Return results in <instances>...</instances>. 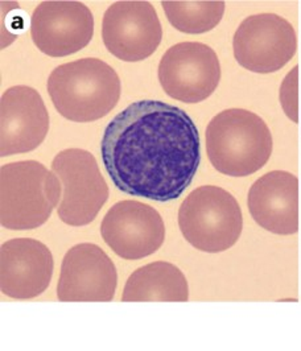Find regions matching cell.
I'll return each instance as SVG.
<instances>
[{"instance_id":"obj_1","label":"cell","mask_w":301,"mask_h":351,"mask_svg":"<svg viewBox=\"0 0 301 351\" xmlns=\"http://www.w3.org/2000/svg\"><path fill=\"white\" fill-rule=\"evenodd\" d=\"M101 154L121 192L168 202L192 184L201 161V141L195 122L182 108L139 101L107 124Z\"/></svg>"},{"instance_id":"obj_7","label":"cell","mask_w":301,"mask_h":351,"mask_svg":"<svg viewBox=\"0 0 301 351\" xmlns=\"http://www.w3.org/2000/svg\"><path fill=\"white\" fill-rule=\"evenodd\" d=\"M232 49L242 68L268 74L280 71L293 58L298 51V36L292 24L279 15H252L238 27Z\"/></svg>"},{"instance_id":"obj_12","label":"cell","mask_w":301,"mask_h":351,"mask_svg":"<svg viewBox=\"0 0 301 351\" xmlns=\"http://www.w3.org/2000/svg\"><path fill=\"white\" fill-rule=\"evenodd\" d=\"M49 114L41 95L29 86H12L0 101L1 158L27 154L45 141Z\"/></svg>"},{"instance_id":"obj_16","label":"cell","mask_w":301,"mask_h":351,"mask_svg":"<svg viewBox=\"0 0 301 351\" xmlns=\"http://www.w3.org/2000/svg\"><path fill=\"white\" fill-rule=\"evenodd\" d=\"M189 299L185 275L167 262L147 264L125 282L122 301H181Z\"/></svg>"},{"instance_id":"obj_6","label":"cell","mask_w":301,"mask_h":351,"mask_svg":"<svg viewBox=\"0 0 301 351\" xmlns=\"http://www.w3.org/2000/svg\"><path fill=\"white\" fill-rule=\"evenodd\" d=\"M52 171L62 184L60 219L75 228L91 223L110 195L94 156L81 148L64 149L56 155Z\"/></svg>"},{"instance_id":"obj_8","label":"cell","mask_w":301,"mask_h":351,"mask_svg":"<svg viewBox=\"0 0 301 351\" xmlns=\"http://www.w3.org/2000/svg\"><path fill=\"white\" fill-rule=\"evenodd\" d=\"M159 81L171 98L184 104H200L219 85L218 56L202 43H178L160 60Z\"/></svg>"},{"instance_id":"obj_13","label":"cell","mask_w":301,"mask_h":351,"mask_svg":"<svg viewBox=\"0 0 301 351\" xmlns=\"http://www.w3.org/2000/svg\"><path fill=\"white\" fill-rule=\"evenodd\" d=\"M118 272L106 252L93 243H80L67 252L57 285L60 301H111Z\"/></svg>"},{"instance_id":"obj_11","label":"cell","mask_w":301,"mask_h":351,"mask_svg":"<svg viewBox=\"0 0 301 351\" xmlns=\"http://www.w3.org/2000/svg\"><path fill=\"white\" fill-rule=\"evenodd\" d=\"M101 235L118 256L138 261L159 250L165 239V226L154 208L128 199L107 211L101 223Z\"/></svg>"},{"instance_id":"obj_10","label":"cell","mask_w":301,"mask_h":351,"mask_svg":"<svg viewBox=\"0 0 301 351\" xmlns=\"http://www.w3.org/2000/svg\"><path fill=\"white\" fill-rule=\"evenodd\" d=\"M93 34V14L81 1H43L31 18V35L36 47L51 57L80 52L89 44Z\"/></svg>"},{"instance_id":"obj_4","label":"cell","mask_w":301,"mask_h":351,"mask_svg":"<svg viewBox=\"0 0 301 351\" xmlns=\"http://www.w3.org/2000/svg\"><path fill=\"white\" fill-rule=\"evenodd\" d=\"M61 198V181L35 160L5 164L0 169V222L10 230L44 225Z\"/></svg>"},{"instance_id":"obj_15","label":"cell","mask_w":301,"mask_h":351,"mask_svg":"<svg viewBox=\"0 0 301 351\" xmlns=\"http://www.w3.org/2000/svg\"><path fill=\"white\" fill-rule=\"evenodd\" d=\"M254 221L276 235L299 231V180L285 171H272L254 182L248 197Z\"/></svg>"},{"instance_id":"obj_18","label":"cell","mask_w":301,"mask_h":351,"mask_svg":"<svg viewBox=\"0 0 301 351\" xmlns=\"http://www.w3.org/2000/svg\"><path fill=\"white\" fill-rule=\"evenodd\" d=\"M279 99L284 114L301 127V77L298 65L285 75L279 91Z\"/></svg>"},{"instance_id":"obj_14","label":"cell","mask_w":301,"mask_h":351,"mask_svg":"<svg viewBox=\"0 0 301 351\" xmlns=\"http://www.w3.org/2000/svg\"><path fill=\"white\" fill-rule=\"evenodd\" d=\"M52 252L44 243L31 238H16L1 245L0 288L12 299L40 296L53 276Z\"/></svg>"},{"instance_id":"obj_17","label":"cell","mask_w":301,"mask_h":351,"mask_svg":"<svg viewBox=\"0 0 301 351\" xmlns=\"http://www.w3.org/2000/svg\"><path fill=\"white\" fill-rule=\"evenodd\" d=\"M169 23L180 32L201 35L212 31L225 14V1L221 0H164L161 3Z\"/></svg>"},{"instance_id":"obj_2","label":"cell","mask_w":301,"mask_h":351,"mask_svg":"<svg viewBox=\"0 0 301 351\" xmlns=\"http://www.w3.org/2000/svg\"><path fill=\"white\" fill-rule=\"evenodd\" d=\"M118 73L98 58H81L57 66L48 78V94L68 121L89 123L107 115L121 98Z\"/></svg>"},{"instance_id":"obj_9","label":"cell","mask_w":301,"mask_h":351,"mask_svg":"<svg viewBox=\"0 0 301 351\" xmlns=\"http://www.w3.org/2000/svg\"><path fill=\"white\" fill-rule=\"evenodd\" d=\"M102 38L112 56L125 62H138L156 52L162 27L149 1L122 0L107 8Z\"/></svg>"},{"instance_id":"obj_5","label":"cell","mask_w":301,"mask_h":351,"mask_svg":"<svg viewBox=\"0 0 301 351\" xmlns=\"http://www.w3.org/2000/svg\"><path fill=\"white\" fill-rule=\"evenodd\" d=\"M178 226L189 245L209 254L234 246L243 228V215L228 191L205 185L195 189L180 206Z\"/></svg>"},{"instance_id":"obj_3","label":"cell","mask_w":301,"mask_h":351,"mask_svg":"<svg viewBox=\"0 0 301 351\" xmlns=\"http://www.w3.org/2000/svg\"><path fill=\"white\" fill-rule=\"evenodd\" d=\"M205 135L208 158L224 175H252L266 165L272 154V135L266 122L243 108H229L215 115Z\"/></svg>"}]
</instances>
